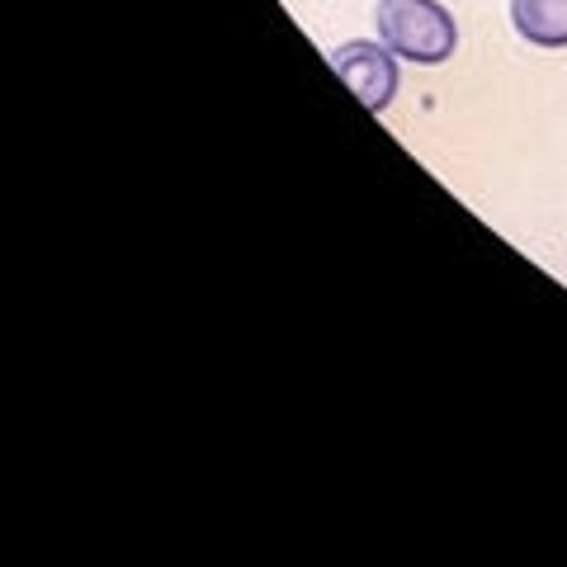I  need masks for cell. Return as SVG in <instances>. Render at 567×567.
<instances>
[{
	"instance_id": "cell-1",
	"label": "cell",
	"mask_w": 567,
	"mask_h": 567,
	"mask_svg": "<svg viewBox=\"0 0 567 567\" xmlns=\"http://www.w3.org/2000/svg\"><path fill=\"white\" fill-rule=\"evenodd\" d=\"M374 24L383 48H393L406 62L440 66L454 58L458 29H454V14L440 0H379Z\"/></svg>"
},
{
	"instance_id": "cell-2",
	"label": "cell",
	"mask_w": 567,
	"mask_h": 567,
	"mask_svg": "<svg viewBox=\"0 0 567 567\" xmlns=\"http://www.w3.org/2000/svg\"><path fill=\"white\" fill-rule=\"evenodd\" d=\"M336 76L346 81L350 95H360L369 114H383L398 95V52L379 43H346L331 52Z\"/></svg>"
},
{
	"instance_id": "cell-3",
	"label": "cell",
	"mask_w": 567,
	"mask_h": 567,
	"mask_svg": "<svg viewBox=\"0 0 567 567\" xmlns=\"http://www.w3.org/2000/svg\"><path fill=\"white\" fill-rule=\"evenodd\" d=\"M511 24L535 48H567V0H511Z\"/></svg>"
}]
</instances>
